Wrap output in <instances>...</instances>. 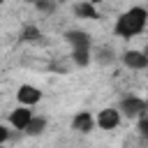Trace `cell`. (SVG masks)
<instances>
[{
	"mask_svg": "<svg viewBox=\"0 0 148 148\" xmlns=\"http://www.w3.org/2000/svg\"><path fill=\"white\" fill-rule=\"evenodd\" d=\"M146 23H148V12H146V7H130L127 12H123V14L118 16L113 32H116L118 37L130 39V37L141 35V32L146 30Z\"/></svg>",
	"mask_w": 148,
	"mask_h": 148,
	"instance_id": "6da1fadb",
	"label": "cell"
},
{
	"mask_svg": "<svg viewBox=\"0 0 148 148\" xmlns=\"http://www.w3.org/2000/svg\"><path fill=\"white\" fill-rule=\"evenodd\" d=\"M118 113H125L127 118H141V116H146V99H141L136 95H130L120 102Z\"/></svg>",
	"mask_w": 148,
	"mask_h": 148,
	"instance_id": "7a4b0ae2",
	"label": "cell"
},
{
	"mask_svg": "<svg viewBox=\"0 0 148 148\" xmlns=\"http://www.w3.org/2000/svg\"><path fill=\"white\" fill-rule=\"evenodd\" d=\"M16 99H18V104H21V106L30 109L32 104H37V102L42 99V90H39V88H35V86L23 83V86H18V90H16Z\"/></svg>",
	"mask_w": 148,
	"mask_h": 148,
	"instance_id": "3957f363",
	"label": "cell"
},
{
	"mask_svg": "<svg viewBox=\"0 0 148 148\" xmlns=\"http://www.w3.org/2000/svg\"><path fill=\"white\" fill-rule=\"evenodd\" d=\"M95 125H99L102 130H116L118 125H120V113H118V109H102L99 113H97V118H95Z\"/></svg>",
	"mask_w": 148,
	"mask_h": 148,
	"instance_id": "277c9868",
	"label": "cell"
},
{
	"mask_svg": "<svg viewBox=\"0 0 148 148\" xmlns=\"http://www.w3.org/2000/svg\"><path fill=\"white\" fill-rule=\"evenodd\" d=\"M65 39H67V44L72 46V51L90 49V37H88V32H83V30H67V32H65Z\"/></svg>",
	"mask_w": 148,
	"mask_h": 148,
	"instance_id": "5b68a950",
	"label": "cell"
},
{
	"mask_svg": "<svg viewBox=\"0 0 148 148\" xmlns=\"http://www.w3.org/2000/svg\"><path fill=\"white\" fill-rule=\"evenodd\" d=\"M123 62H125V67H130V69H146L148 67V56L143 53V51H125L123 53Z\"/></svg>",
	"mask_w": 148,
	"mask_h": 148,
	"instance_id": "8992f818",
	"label": "cell"
},
{
	"mask_svg": "<svg viewBox=\"0 0 148 148\" xmlns=\"http://www.w3.org/2000/svg\"><path fill=\"white\" fill-rule=\"evenodd\" d=\"M72 127H74L76 132H81V134L92 132V127H95V118H92V113H90V111H79V113L72 118Z\"/></svg>",
	"mask_w": 148,
	"mask_h": 148,
	"instance_id": "52a82bcc",
	"label": "cell"
},
{
	"mask_svg": "<svg viewBox=\"0 0 148 148\" xmlns=\"http://www.w3.org/2000/svg\"><path fill=\"white\" fill-rule=\"evenodd\" d=\"M30 118H32V111H30V109L16 106V109L9 113V125H12L14 130H25V125L30 123Z\"/></svg>",
	"mask_w": 148,
	"mask_h": 148,
	"instance_id": "ba28073f",
	"label": "cell"
},
{
	"mask_svg": "<svg viewBox=\"0 0 148 148\" xmlns=\"http://www.w3.org/2000/svg\"><path fill=\"white\" fill-rule=\"evenodd\" d=\"M44 130H46V118H42V116L35 118V116H32L23 132H25L28 136H39V134H44Z\"/></svg>",
	"mask_w": 148,
	"mask_h": 148,
	"instance_id": "9c48e42d",
	"label": "cell"
},
{
	"mask_svg": "<svg viewBox=\"0 0 148 148\" xmlns=\"http://www.w3.org/2000/svg\"><path fill=\"white\" fill-rule=\"evenodd\" d=\"M74 14L81 16V18H97V16H99L92 2H76V5H74Z\"/></svg>",
	"mask_w": 148,
	"mask_h": 148,
	"instance_id": "30bf717a",
	"label": "cell"
},
{
	"mask_svg": "<svg viewBox=\"0 0 148 148\" xmlns=\"http://www.w3.org/2000/svg\"><path fill=\"white\" fill-rule=\"evenodd\" d=\"M72 58H74V62H76L79 67H86V65L92 60L90 49H83V51H72Z\"/></svg>",
	"mask_w": 148,
	"mask_h": 148,
	"instance_id": "8fae6325",
	"label": "cell"
},
{
	"mask_svg": "<svg viewBox=\"0 0 148 148\" xmlns=\"http://www.w3.org/2000/svg\"><path fill=\"white\" fill-rule=\"evenodd\" d=\"M39 37V30L37 28H25L23 30V39H37Z\"/></svg>",
	"mask_w": 148,
	"mask_h": 148,
	"instance_id": "7c38bea8",
	"label": "cell"
},
{
	"mask_svg": "<svg viewBox=\"0 0 148 148\" xmlns=\"http://www.w3.org/2000/svg\"><path fill=\"white\" fill-rule=\"evenodd\" d=\"M7 139H9V130H7V125H2V123H0V146H2Z\"/></svg>",
	"mask_w": 148,
	"mask_h": 148,
	"instance_id": "4fadbf2b",
	"label": "cell"
},
{
	"mask_svg": "<svg viewBox=\"0 0 148 148\" xmlns=\"http://www.w3.org/2000/svg\"><path fill=\"white\" fill-rule=\"evenodd\" d=\"M37 9H42V12H53L56 5H53V2H37Z\"/></svg>",
	"mask_w": 148,
	"mask_h": 148,
	"instance_id": "5bb4252c",
	"label": "cell"
},
{
	"mask_svg": "<svg viewBox=\"0 0 148 148\" xmlns=\"http://www.w3.org/2000/svg\"><path fill=\"white\" fill-rule=\"evenodd\" d=\"M139 132L146 136V132H148V120H146V116H141L139 118Z\"/></svg>",
	"mask_w": 148,
	"mask_h": 148,
	"instance_id": "9a60e30c",
	"label": "cell"
},
{
	"mask_svg": "<svg viewBox=\"0 0 148 148\" xmlns=\"http://www.w3.org/2000/svg\"><path fill=\"white\" fill-rule=\"evenodd\" d=\"M97 60H99V62H109V60H113V58H109V51H102Z\"/></svg>",
	"mask_w": 148,
	"mask_h": 148,
	"instance_id": "2e32d148",
	"label": "cell"
}]
</instances>
